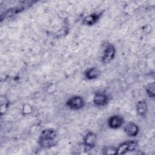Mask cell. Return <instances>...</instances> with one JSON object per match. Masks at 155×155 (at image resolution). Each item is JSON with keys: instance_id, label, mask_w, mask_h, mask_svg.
I'll use <instances>...</instances> for the list:
<instances>
[{"instance_id": "30bf717a", "label": "cell", "mask_w": 155, "mask_h": 155, "mask_svg": "<svg viewBox=\"0 0 155 155\" xmlns=\"http://www.w3.org/2000/svg\"><path fill=\"white\" fill-rule=\"evenodd\" d=\"M136 111L138 116L141 117H145L148 113V104L145 100H140L136 104Z\"/></svg>"}, {"instance_id": "8fae6325", "label": "cell", "mask_w": 155, "mask_h": 155, "mask_svg": "<svg viewBox=\"0 0 155 155\" xmlns=\"http://www.w3.org/2000/svg\"><path fill=\"white\" fill-rule=\"evenodd\" d=\"M101 72L97 67H92L85 70L84 76L87 80H94L97 79L101 76Z\"/></svg>"}, {"instance_id": "8992f818", "label": "cell", "mask_w": 155, "mask_h": 155, "mask_svg": "<svg viewBox=\"0 0 155 155\" xmlns=\"http://www.w3.org/2000/svg\"><path fill=\"white\" fill-rule=\"evenodd\" d=\"M125 124V119L120 114H113L107 120L108 127L113 130H116L121 128Z\"/></svg>"}, {"instance_id": "5bb4252c", "label": "cell", "mask_w": 155, "mask_h": 155, "mask_svg": "<svg viewBox=\"0 0 155 155\" xmlns=\"http://www.w3.org/2000/svg\"><path fill=\"white\" fill-rule=\"evenodd\" d=\"M8 105H9V102H8V101L7 99L4 103H2L1 102V115L2 116L5 112L7 108L8 107Z\"/></svg>"}, {"instance_id": "3957f363", "label": "cell", "mask_w": 155, "mask_h": 155, "mask_svg": "<svg viewBox=\"0 0 155 155\" xmlns=\"http://www.w3.org/2000/svg\"><path fill=\"white\" fill-rule=\"evenodd\" d=\"M65 105L71 110L78 111L82 109L85 107V101L81 96L75 95L67 100Z\"/></svg>"}, {"instance_id": "9c48e42d", "label": "cell", "mask_w": 155, "mask_h": 155, "mask_svg": "<svg viewBox=\"0 0 155 155\" xmlns=\"http://www.w3.org/2000/svg\"><path fill=\"white\" fill-rule=\"evenodd\" d=\"M124 131L128 137H135L139 134L140 128L137 124L130 121L125 125Z\"/></svg>"}, {"instance_id": "7a4b0ae2", "label": "cell", "mask_w": 155, "mask_h": 155, "mask_svg": "<svg viewBox=\"0 0 155 155\" xmlns=\"http://www.w3.org/2000/svg\"><path fill=\"white\" fill-rule=\"evenodd\" d=\"M116 53V50L114 45L109 42H106L103 47L101 62L103 64H108L110 63L115 58Z\"/></svg>"}, {"instance_id": "277c9868", "label": "cell", "mask_w": 155, "mask_h": 155, "mask_svg": "<svg viewBox=\"0 0 155 155\" xmlns=\"http://www.w3.org/2000/svg\"><path fill=\"white\" fill-rule=\"evenodd\" d=\"M138 145V142L137 140H127L121 143L116 147L117 154H125L128 152H131L136 150Z\"/></svg>"}, {"instance_id": "ba28073f", "label": "cell", "mask_w": 155, "mask_h": 155, "mask_svg": "<svg viewBox=\"0 0 155 155\" xmlns=\"http://www.w3.org/2000/svg\"><path fill=\"white\" fill-rule=\"evenodd\" d=\"M103 12H94L85 16L82 20V24L87 26H93L100 20L102 16Z\"/></svg>"}, {"instance_id": "4fadbf2b", "label": "cell", "mask_w": 155, "mask_h": 155, "mask_svg": "<svg viewBox=\"0 0 155 155\" xmlns=\"http://www.w3.org/2000/svg\"><path fill=\"white\" fill-rule=\"evenodd\" d=\"M102 154L104 155L117 154L116 147L112 146H104L102 148Z\"/></svg>"}, {"instance_id": "9a60e30c", "label": "cell", "mask_w": 155, "mask_h": 155, "mask_svg": "<svg viewBox=\"0 0 155 155\" xmlns=\"http://www.w3.org/2000/svg\"><path fill=\"white\" fill-rule=\"evenodd\" d=\"M22 111L24 113V114L25 115L27 114H28L30 113H31L32 111V109H31V107L29 105H27V104H25L23 105V107H22Z\"/></svg>"}, {"instance_id": "5b68a950", "label": "cell", "mask_w": 155, "mask_h": 155, "mask_svg": "<svg viewBox=\"0 0 155 155\" xmlns=\"http://www.w3.org/2000/svg\"><path fill=\"white\" fill-rule=\"evenodd\" d=\"M110 97L108 94L103 91H96L93 96V102L97 107H104L108 105Z\"/></svg>"}, {"instance_id": "6da1fadb", "label": "cell", "mask_w": 155, "mask_h": 155, "mask_svg": "<svg viewBox=\"0 0 155 155\" xmlns=\"http://www.w3.org/2000/svg\"><path fill=\"white\" fill-rule=\"evenodd\" d=\"M57 136L58 133L54 128H49L44 129L39 136L38 143L41 148L50 149L56 146L58 144Z\"/></svg>"}, {"instance_id": "52a82bcc", "label": "cell", "mask_w": 155, "mask_h": 155, "mask_svg": "<svg viewBox=\"0 0 155 155\" xmlns=\"http://www.w3.org/2000/svg\"><path fill=\"white\" fill-rule=\"evenodd\" d=\"M97 136L93 131H88L83 138V145L86 150H91L96 146Z\"/></svg>"}, {"instance_id": "2e32d148", "label": "cell", "mask_w": 155, "mask_h": 155, "mask_svg": "<svg viewBox=\"0 0 155 155\" xmlns=\"http://www.w3.org/2000/svg\"><path fill=\"white\" fill-rule=\"evenodd\" d=\"M142 30L145 33H150L152 30V27L150 25H145L142 27Z\"/></svg>"}, {"instance_id": "7c38bea8", "label": "cell", "mask_w": 155, "mask_h": 155, "mask_svg": "<svg viewBox=\"0 0 155 155\" xmlns=\"http://www.w3.org/2000/svg\"><path fill=\"white\" fill-rule=\"evenodd\" d=\"M145 91L147 96L150 98H154L155 97V84L154 82L148 84L145 87Z\"/></svg>"}]
</instances>
